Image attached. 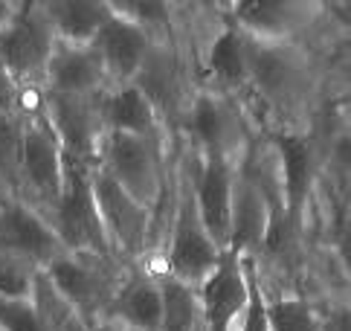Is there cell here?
Returning a JSON list of instances; mask_svg holds the SVG:
<instances>
[{
    "label": "cell",
    "instance_id": "ba28073f",
    "mask_svg": "<svg viewBox=\"0 0 351 331\" xmlns=\"http://www.w3.org/2000/svg\"><path fill=\"white\" fill-rule=\"evenodd\" d=\"M90 169L93 163H79L64 157V189H61L58 207L53 212V233L73 253H90V256H114L108 247L90 189ZM117 259V256H114Z\"/></svg>",
    "mask_w": 351,
    "mask_h": 331
},
{
    "label": "cell",
    "instance_id": "ffe728a7",
    "mask_svg": "<svg viewBox=\"0 0 351 331\" xmlns=\"http://www.w3.org/2000/svg\"><path fill=\"white\" fill-rule=\"evenodd\" d=\"M38 271L41 267H35L29 259H23L21 253H12L6 247H0V297L3 299L32 297Z\"/></svg>",
    "mask_w": 351,
    "mask_h": 331
},
{
    "label": "cell",
    "instance_id": "ac0fdd59",
    "mask_svg": "<svg viewBox=\"0 0 351 331\" xmlns=\"http://www.w3.org/2000/svg\"><path fill=\"white\" fill-rule=\"evenodd\" d=\"M110 12L136 23L157 41H171L183 35V3H162V0H110Z\"/></svg>",
    "mask_w": 351,
    "mask_h": 331
},
{
    "label": "cell",
    "instance_id": "8fae6325",
    "mask_svg": "<svg viewBox=\"0 0 351 331\" xmlns=\"http://www.w3.org/2000/svg\"><path fill=\"white\" fill-rule=\"evenodd\" d=\"M162 326V285L160 273L148 264H128L119 290L105 314V331H160Z\"/></svg>",
    "mask_w": 351,
    "mask_h": 331
},
{
    "label": "cell",
    "instance_id": "484cf974",
    "mask_svg": "<svg viewBox=\"0 0 351 331\" xmlns=\"http://www.w3.org/2000/svg\"><path fill=\"white\" fill-rule=\"evenodd\" d=\"M108 331H117V328H108Z\"/></svg>",
    "mask_w": 351,
    "mask_h": 331
},
{
    "label": "cell",
    "instance_id": "6da1fadb",
    "mask_svg": "<svg viewBox=\"0 0 351 331\" xmlns=\"http://www.w3.org/2000/svg\"><path fill=\"white\" fill-rule=\"evenodd\" d=\"M18 108L23 111L18 201H23L49 224L58 207L61 189H64V148H61L44 111V93H21Z\"/></svg>",
    "mask_w": 351,
    "mask_h": 331
},
{
    "label": "cell",
    "instance_id": "277c9868",
    "mask_svg": "<svg viewBox=\"0 0 351 331\" xmlns=\"http://www.w3.org/2000/svg\"><path fill=\"white\" fill-rule=\"evenodd\" d=\"M174 139H178V134L171 139H154L122 131H105L99 139L96 166L114 177L140 207L154 212L162 195V183H166Z\"/></svg>",
    "mask_w": 351,
    "mask_h": 331
},
{
    "label": "cell",
    "instance_id": "9a60e30c",
    "mask_svg": "<svg viewBox=\"0 0 351 331\" xmlns=\"http://www.w3.org/2000/svg\"><path fill=\"white\" fill-rule=\"evenodd\" d=\"M99 113H102L105 131H122L136 137H154V139H171L174 134L162 122L157 108L148 102V96L136 84L108 87L99 96Z\"/></svg>",
    "mask_w": 351,
    "mask_h": 331
},
{
    "label": "cell",
    "instance_id": "5b68a950",
    "mask_svg": "<svg viewBox=\"0 0 351 331\" xmlns=\"http://www.w3.org/2000/svg\"><path fill=\"white\" fill-rule=\"evenodd\" d=\"M128 264L114 256H90V253L64 250L44 267L47 282L56 294L96 331H105L108 305L119 290Z\"/></svg>",
    "mask_w": 351,
    "mask_h": 331
},
{
    "label": "cell",
    "instance_id": "44dd1931",
    "mask_svg": "<svg viewBox=\"0 0 351 331\" xmlns=\"http://www.w3.org/2000/svg\"><path fill=\"white\" fill-rule=\"evenodd\" d=\"M0 331H49L41 320L35 299H3L0 297Z\"/></svg>",
    "mask_w": 351,
    "mask_h": 331
},
{
    "label": "cell",
    "instance_id": "7c38bea8",
    "mask_svg": "<svg viewBox=\"0 0 351 331\" xmlns=\"http://www.w3.org/2000/svg\"><path fill=\"white\" fill-rule=\"evenodd\" d=\"M154 44H157L154 35H148L136 23L110 12V21L99 30L90 47L96 49V56L105 67L108 87H122V84H134L148 56H152Z\"/></svg>",
    "mask_w": 351,
    "mask_h": 331
},
{
    "label": "cell",
    "instance_id": "d6986e66",
    "mask_svg": "<svg viewBox=\"0 0 351 331\" xmlns=\"http://www.w3.org/2000/svg\"><path fill=\"white\" fill-rule=\"evenodd\" d=\"M21 151H23V111L0 113V192L18 198L21 177Z\"/></svg>",
    "mask_w": 351,
    "mask_h": 331
},
{
    "label": "cell",
    "instance_id": "30bf717a",
    "mask_svg": "<svg viewBox=\"0 0 351 331\" xmlns=\"http://www.w3.org/2000/svg\"><path fill=\"white\" fill-rule=\"evenodd\" d=\"M250 299V271L247 259L227 250L218 267L197 288V305L206 331H235Z\"/></svg>",
    "mask_w": 351,
    "mask_h": 331
},
{
    "label": "cell",
    "instance_id": "7a4b0ae2",
    "mask_svg": "<svg viewBox=\"0 0 351 331\" xmlns=\"http://www.w3.org/2000/svg\"><path fill=\"white\" fill-rule=\"evenodd\" d=\"M221 256H223V250L212 241L204 221H200L189 174H186V166H183L180 137H178V195H174L169 233H166L162 250L154 262V271L197 290L206 282V276L218 267Z\"/></svg>",
    "mask_w": 351,
    "mask_h": 331
},
{
    "label": "cell",
    "instance_id": "3957f363",
    "mask_svg": "<svg viewBox=\"0 0 351 331\" xmlns=\"http://www.w3.org/2000/svg\"><path fill=\"white\" fill-rule=\"evenodd\" d=\"M178 134L195 151L215 155L241 166L256 143V122L250 119L244 105L232 96H223L212 87L197 84L186 105Z\"/></svg>",
    "mask_w": 351,
    "mask_h": 331
},
{
    "label": "cell",
    "instance_id": "2e32d148",
    "mask_svg": "<svg viewBox=\"0 0 351 331\" xmlns=\"http://www.w3.org/2000/svg\"><path fill=\"white\" fill-rule=\"evenodd\" d=\"M41 12L56 44L90 47L110 21V0H41Z\"/></svg>",
    "mask_w": 351,
    "mask_h": 331
},
{
    "label": "cell",
    "instance_id": "5bb4252c",
    "mask_svg": "<svg viewBox=\"0 0 351 331\" xmlns=\"http://www.w3.org/2000/svg\"><path fill=\"white\" fill-rule=\"evenodd\" d=\"M108 91V76L93 47H64L56 44L49 56L44 93L47 96H70V99H93Z\"/></svg>",
    "mask_w": 351,
    "mask_h": 331
},
{
    "label": "cell",
    "instance_id": "8992f818",
    "mask_svg": "<svg viewBox=\"0 0 351 331\" xmlns=\"http://www.w3.org/2000/svg\"><path fill=\"white\" fill-rule=\"evenodd\" d=\"M227 18L247 38L265 44H313L334 35L325 23V3L305 0H241L227 3Z\"/></svg>",
    "mask_w": 351,
    "mask_h": 331
},
{
    "label": "cell",
    "instance_id": "603a6c76",
    "mask_svg": "<svg viewBox=\"0 0 351 331\" xmlns=\"http://www.w3.org/2000/svg\"><path fill=\"white\" fill-rule=\"evenodd\" d=\"M18 105H21V91H18V84L12 82V76L3 67V61H0V113L18 111Z\"/></svg>",
    "mask_w": 351,
    "mask_h": 331
},
{
    "label": "cell",
    "instance_id": "7402d4cb",
    "mask_svg": "<svg viewBox=\"0 0 351 331\" xmlns=\"http://www.w3.org/2000/svg\"><path fill=\"white\" fill-rule=\"evenodd\" d=\"M247 271H250V299H247V308L241 314V320H238L235 331H270L267 308H265V288H261L256 259H247Z\"/></svg>",
    "mask_w": 351,
    "mask_h": 331
},
{
    "label": "cell",
    "instance_id": "9c48e42d",
    "mask_svg": "<svg viewBox=\"0 0 351 331\" xmlns=\"http://www.w3.org/2000/svg\"><path fill=\"white\" fill-rule=\"evenodd\" d=\"M90 189L96 201V212L102 221L110 253L122 264H136L145 259L148 233H152V209L140 207L105 169L93 163Z\"/></svg>",
    "mask_w": 351,
    "mask_h": 331
},
{
    "label": "cell",
    "instance_id": "52a82bcc",
    "mask_svg": "<svg viewBox=\"0 0 351 331\" xmlns=\"http://www.w3.org/2000/svg\"><path fill=\"white\" fill-rule=\"evenodd\" d=\"M56 38L41 12V0H21L18 15L0 30V61L21 93H44V76Z\"/></svg>",
    "mask_w": 351,
    "mask_h": 331
},
{
    "label": "cell",
    "instance_id": "cb8c5ba5",
    "mask_svg": "<svg viewBox=\"0 0 351 331\" xmlns=\"http://www.w3.org/2000/svg\"><path fill=\"white\" fill-rule=\"evenodd\" d=\"M18 9H21V0H0V30L18 15Z\"/></svg>",
    "mask_w": 351,
    "mask_h": 331
},
{
    "label": "cell",
    "instance_id": "4fadbf2b",
    "mask_svg": "<svg viewBox=\"0 0 351 331\" xmlns=\"http://www.w3.org/2000/svg\"><path fill=\"white\" fill-rule=\"evenodd\" d=\"M0 247L21 253L41 271L58 253H64V244L53 233V227L18 198L0 201Z\"/></svg>",
    "mask_w": 351,
    "mask_h": 331
},
{
    "label": "cell",
    "instance_id": "e0dca14e",
    "mask_svg": "<svg viewBox=\"0 0 351 331\" xmlns=\"http://www.w3.org/2000/svg\"><path fill=\"white\" fill-rule=\"evenodd\" d=\"M265 308H267L270 331H319L322 326L319 297H308V294H299V290L265 288Z\"/></svg>",
    "mask_w": 351,
    "mask_h": 331
},
{
    "label": "cell",
    "instance_id": "d4e9b609",
    "mask_svg": "<svg viewBox=\"0 0 351 331\" xmlns=\"http://www.w3.org/2000/svg\"><path fill=\"white\" fill-rule=\"evenodd\" d=\"M0 201H6V195H3V192H0Z\"/></svg>",
    "mask_w": 351,
    "mask_h": 331
}]
</instances>
